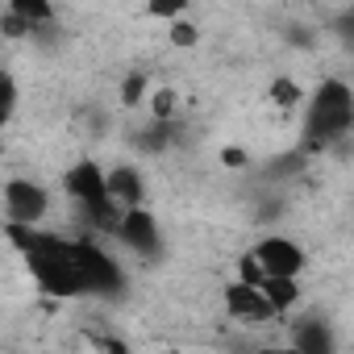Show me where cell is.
Returning a JSON list of instances; mask_svg holds the SVG:
<instances>
[{
    "label": "cell",
    "instance_id": "6da1fadb",
    "mask_svg": "<svg viewBox=\"0 0 354 354\" xmlns=\"http://www.w3.org/2000/svg\"><path fill=\"white\" fill-rule=\"evenodd\" d=\"M354 125V92L346 80H321L308 96V109H304V138L308 146H333L350 133Z\"/></svg>",
    "mask_w": 354,
    "mask_h": 354
},
{
    "label": "cell",
    "instance_id": "7a4b0ae2",
    "mask_svg": "<svg viewBox=\"0 0 354 354\" xmlns=\"http://www.w3.org/2000/svg\"><path fill=\"white\" fill-rule=\"evenodd\" d=\"M304 246L288 234H263L246 246V254L238 259V279L246 283H267V279H300L304 275Z\"/></svg>",
    "mask_w": 354,
    "mask_h": 354
},
{
    "label": "cell",
    "instance_id": "5b68a950",
    "mask_svg": "<svg viewBox=\"0 0 354 354\" xmlns=\"http://www.w3.org/2000/svg\"><path fill=\"white\" fill-rule=\"evenodd\" d=\"M80 263H84V296H96V300H109L125 288V275H121V263L92 238H80Z\"/></svg>",
    "mask_w": 354,
    "mask_h": 354
},
{
    "label": "cell",
    "instance_id": "4fadbf2b",
    "mask_svg": "<svg viewBox=\"0 0 354 354\" xmlns=\"http://www.w3.org/2000/svg\"><path fill=\"white\" fill-rule=\"evenodd\" d=\"M121 96H125V104H142L146 100V75H129Z\"/></svg>",
    "mask_w": 354,
    "mask_h": 354
},
{
    "label": "cell",
    "instance_id": "8992f818",
    "mask_svg": "<svg viewBox=\"0 0 354 354\" xmlns=\"http://www.w3.org/2000/svg\"><path fill=\"white\" fill-rule=\"evenodd\" d=\"M221 304H225V313H230L234 321H242V325H267V321H275V308L267 304L263 288H259V283H246V279H230V283L221 288Z\"/></svg>",
    "mask_w": 354,
    "mask_h": 354
},
{
    "label": "cell",
    "instance_id": "7c38bea8",
    "mask_svg": "<svg viewBox=\"0 0 354 354\" xmlns=\"http://www.w3.org/2000/svg\"><path fill=\"white\" fill-rule=\"evenodd\" d=\"M196 38H201V30H196L192 21H184V17L171 26V42H175V46H192Z\"/></svg>",
    "mask_w": 354,
    "mask_h": 354
},
{
    "label": "cell",
    "instance_id": "3957f363",
    "mask_svg": "<svg viewBox=\"0 0 354 354\" xmlns=\"http://www.w3.org/2000/svg\"><path fill=\"white\" fill-rule=\"evenodd\" d=\"M113 238L142 263H154L162 259V225L150 209H125L113 225Z\"/></svg>",
    "mask_w": 354,
    "mask_h": 354
},
{
    "label": "cell",
    "instance_id": "9c48e42d",
    "mask_svg": "<svg viewBox=\"0 0 354 354\" xmlns=\"http://www.w3.org/2000/svg\"><path fill=\"white\" fill-rule=\"evenodd\" d=\"M5 13L17 17L30 34H38V26H46V21H55V5H42V0H13Z\"/></svg>",
    "mask_w": 354,
    "mask_h": 354
},
{
    "label": "cell",
    "instance_id": "8fae6325",
    "mask_svg": "<svg viewBox=\"0 0 354 354\" xmlns=\"http://www.w3.org/2000/svg\"><path fill=\"white\" fill-rule=\"evenodd\" d=\"M271 100H275L279 109H296V104L304 100V92H300L296 80H275V84H271Z\"/></svg>",
    "mask_w": 354,
    "mask_h": 354
},
{
    "label": "cell",
    "instance_id": "5bb4252c",
    "mask_svg": "<svg viewBox=\"0 0 354 354\" xmlns=\"http://www.w3.org/2000/svg\"><path fill=\"white\" fill-rule=\"evenodd\" d=\"M254 354H304V350H296V346H259Z\"/></svg>",
    "mask_w": 354,
    "mask_h": 354
},
{
    "label": "cell",
    "instance_id": "277c9868",
    "mask_svg": "<svg viewBox=\"0 0 354 354\" xmlns=\"http://www.w3.org/2000/svg\"><path fill=\"white\" fill-rule=\"evenodd\" d=\"M5 217L17 230H42V221L50 217V192L38 180H9L5 184Z\"/></svg>",
    "mask_w": 354,
    "mask_h": 354
},
{
    "label": "cell",
    "instance_id": "52a82bcc",
    "mask_svg": "<svg viewBox=\"0 0 354 354\" xmlns=\"http://www.w3.org/2000/svg\"><path fill=\"white\" fill-rule=\"evenodd\" d=\"M104 192H109V205L117 213L146 209V180H142V171L133 162H117V167L104 171Z\"/></svg>",
    "mask_w": 354,
    "mask_h": 354
},
{
    "label": "cell",
    "instance_id": "ba28073f",
    "mask_svg": "<svg viewBox=\"0 0 354 354\" xmlns=\"http://www.w3.org/2000/svg\"><path fill=\"white\" fill-rule=\"evenodd\" d=\"M259 288H263L267 304L275 308V317H288V313L300 304V279H267V283H259Z\"/></svg>",
    "mask_w": 354,
    "mask_h": 354
},
{
    "label": "cell",
    "instance_id": "30bf717a",
    "mask_svg": "<svg viewBox=\"0 0 354 354\" xmlns=\"http://www.w3.org/2000/svg\"><path fill=\"white\" fill-rule=\"evenodd\" d=\"M17 104H21V96H17V80L0 67V133L9 129V121L17 117Z\"/></svg>",
    "mask_w": 354,
    "mask_h": 354
}]
</instances>
